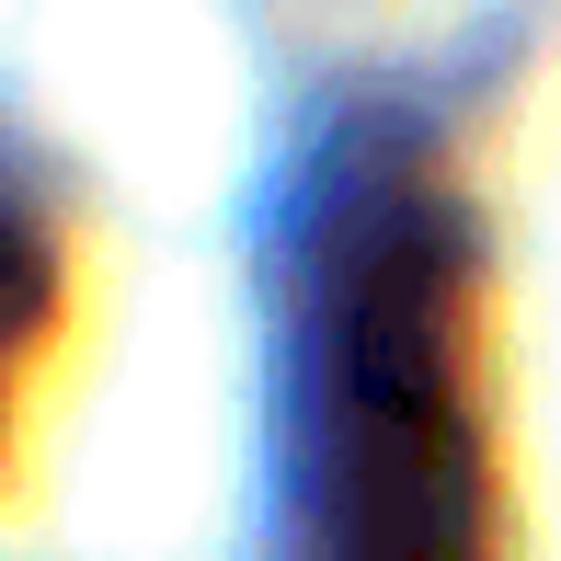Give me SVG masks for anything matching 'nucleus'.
I'll list each match as a JSON object with an SVG mask.
<instances>
[{"label":"nucleus","instance_id":"1","mask_svg":"<svg viewBox=\"0 0 561 561\" xmlns=\"http://www.w3.org/2000/svg\"><path fill=\"white\" fill-rule=\"evenodd\" d=\"M275 504L298 561H481L470 229L413 115H344L275 195Z\"/></svg>","mask_w":561,"mask_h":561},{"label":"nucleus","instance_id":"2","mask_svg":"<svg viewBox=\"0 0 561 561\" xmlns=\"http://www.w3.org/2000/svg\"><path fill=\"white\" fill-rule=\"evenodd\" d=\"M46 310H58V241H46L35 195L0 184V390H12L23 355L46 344Z\"/></svg>","mask_w":561,"mask_h":561}]
</instances>
